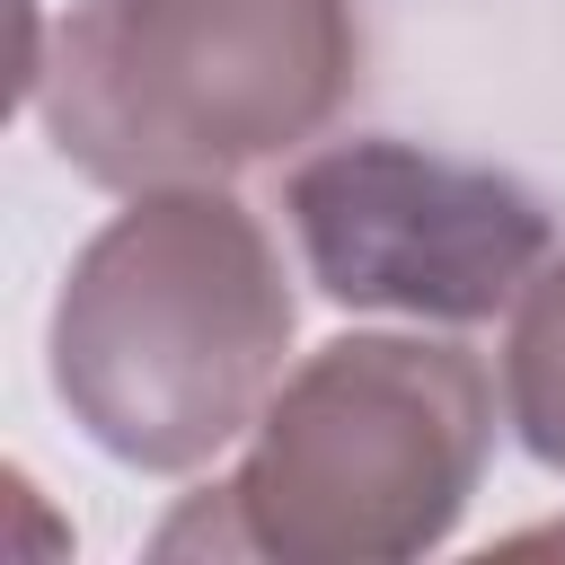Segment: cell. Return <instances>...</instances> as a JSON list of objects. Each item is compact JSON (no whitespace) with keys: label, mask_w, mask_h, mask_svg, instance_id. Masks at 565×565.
I'll return each mask as SVG.
<instances>
[{"label":"cell","mask_w":565,"mask_h":565,"mask_svg":"<svg viewBox=\"0 0 565 565\" xmlns=\"http://www.w3.org/2000/svg\"><path fill=\"white\" fill-rule=\"evenodd\" d=\"M291 327L300 300L265 221L230 185H150L71 256L44 353L106 459L185 477L265 415Z\"/></svg>","instance_id":"cell-1"},{"label":"cell","mask_w":565,"mask_h":565,"mask_svg":"<svg viewBox=\"0 0 565 565\" xmlns=\"http://www.w3.org/2000/svg\"><path fill=\"white\" fill-rule=\"evenodd\" d=\"M494 459V380L441 335H335L247 424V459L194 494L159 556L406 565L433 556Z\"/></svg>","instance_id":"cell-2"},{"label":"cell","mask_w":565,"mask_h":565,"mask_svg":"<svg viewBox=\"0 0 565 565\" xmlns=\"http://www.w3.org/2000/svg\"><path fill=\"white\" fill-rule=\"evenodd\" d=\"M353 71V0H71L26 106L88 185L150 194L230 185L318 141Z\"/></svg>","instance_id":"cell-3"},{"label":"cell","mask_w":565,"mask_h":565,"mask_svg":"<svg viewBox=\"0 0 565 565\" xmlns=\"http://www.w3.org/2000/svg\"><path fill=\"white\" fill-rule=\"evenodd\" d=\"M282 221L335 309H388L415 327H477L556 256V221L521 177L397 132L309 150L282 185Z\"/></svg>","instance_id":"cell-4"},{"label":"cell","mask_w":565,"mask_h":565,"mask_svg":"<svg viewBox=\"0 0 565 565\" xmlns=\"http://www.w3.org/2000/svg\"><path fill=\"white\" fill-rule=\"evenodd\" d=\"M503 415H512L521 450L565 477V256H547V265L530 274V291L512 300V335H503Z\"/></svg>","instance_id":"cell-5"}]
</instances>
